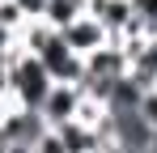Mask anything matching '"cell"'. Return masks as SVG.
I'll use <instances>...</instances> for the list:
<instances>
[{"label":"cell","mask_w":157,"mask_h":153,"mask_svg":"<svg viewBox=\"0 0 157 153\" xmlns=\"http://www.w3.org/2000/svg\"><path fill=\"white\" fill-rule=\"evenodd\" d=\"M51 73L43 68L38 55H30L26 47L17 51V60L9 64V102L21 106V111H43V102L51 94Z\"/></svg>","instance_id":"6da1fadb"},{"label":"cell","mask_w":157,"mask_h":153,"mask_svg":"<svg viewBox=\"0 0 157 153\" xmlns=\"http://www.w3.org/2000/svg\"><path fill=\"white\" fill-rule=\"evenodd\" d=\"M47 132H51V128H47V119H43L38 111H21V106H13L9 119L0 124V140H4L9 149H34Z\"/></svg>","instance_id":"7a4b0ae2"},{"label":"cell","mask_w":157,"mask_h":153,"mask_svg":"<svg viewBox=\"0 0 157 153\" xmlns=\"http://www.w3.org/2000/svg\"><path fill=\"white\" fill-rule=\"evenodd\" d=\"M123 55H128V76L140 85V89H157V38L144 34V38H128L119 43Z\"/></svg>","instance_id":"3957f363"},{"label":"cell","mask_w":157,"mask_h":153,"mask_svg":"<svg viewBox=\"0 0 157 153\" xmlns=\"http://www.w3.org/2000/svg\"><path fill=\"white\" fill-rule=\"evenodd\" d=\"M81 102H85L81 85H51V94H47V102H43L38 115L47 119V128H68V124H77Z\"/></svg>","instance_id":"277c9868"},{"label":"cell","mask_w":157,"mask_h":153,"mask_svg":"<svg viewBox=\"0 0 157 153\" xmlns=\"http://www.w3.org/2000/svg\"><path fill=\"white\" fill-rule=\"evenodd\" d=\"M85 13H89V17H98V22L106 26L110 43H119L132 26H136V9H132V0H89V9H85Z\"/></svg>","instance_id":"5b68a950"},{"label":"cell","mask_w":157,"mask_h":153,"mask_svg":"<svg viewBox=\"0 0 157 153\" xmlns=\"http://www.w3.org/2000/svg\"><path fill=\"white\" fill-rule=\"evenodd\" d=\"M64 43L77 51L81 60H89L94 51H102L106 43H110V34H106V26L98 22V17H89V13H85V17H77V22L64 30Z\"/></svg>","instance_id":"8992f818"},{"label":"cell","mask_w":157,"mask_h":153,"mask_svg":"<svg viewBox=\"0 0 157 153\" xmlns=\"http://www.w3.org/2000/svg\"><path fill=\"white\" fill-rule=\"evenodd\" d=\"M85 9H89V0H47L38 22H47L51 30H59V34H64L77 17H85Z\"/></svg>","instance_id":"52a82bcc"},{"label":"cell","mask_w":157,"mask_h":153,"mask_svg":"<svg viewBox=\"0 0 157 153\" xmlns=\"http://www.w3.org/2000/svg\"><path fill=\"white\" fill-rule=\"evenodd\" d=\"M30 22H34V17H30L17 0H0V26H4V30H13V34L21 38V30H26Z\"/></svg>","instance_id":"ba28073f"},{"label":"cell","mask_w":157,"mask_h":153,"mask_svg":"<svg viewBox=\"0 0 157 153\" xmlns=\"http://www.w3.org/2000/svg\"><path fill=\"white\" fill-rule=\"evenodd\" d=\"M132 9H136V22L149 34H157V0H132Z\"/></svg>","instance_id":"9c48e42d"},{"label":"cell","mask_w":157,"mask_h":153,"mask_svg":"<svg viewBox=\"0 0 157 153\" xmlns=\"http://www.w3.org/2000/svg\"><path fill=\"white\" fill-rule=\"evenodd\" d=\"M140 119L157 132V89H144V98H140Z\"/></svg>","instance_id":"30bf717a"},{"label":"cell","mask_w":157,"mask_h":153,"mask_svg":"<svg viewBox=\"0 0 157 153\" xmlns=\"http://www.w3.org/2000/svg\"><path fill=\"white\" fill-rule=\"evenodd\" d=\"M34 153H68L64 149V140H59V132H47V136H43V140H38V145H34Z\"/></svg>","instance_id":"8fae6325"},{"label":"cell","mask_w":157,"mask_h":153,"mask_svg":"<svg viewBox=\"0 0 157 153\" xmlns=\"http://www.w3.org/2000/svg\"><path fill=\"white\" fill-rule=\"evenodd\" d=\"M17 47H21V38H17L13 30H4V26H0V55H13Z\"/></svg>","instance_id":"7c38bea8"},{"label":"cell","mask_w":157,"mask_h":153,"mask_svg":"<svg viewBox=\"0 0 157 153\" xmlns=\"http://www.w3.org/2000/svg\"><path fill=\"white\" fill-rule=\"evenodd\" d=\"M9 153H34V149H9Z\"/></svg>","instance_id":"4fadbf2b"},{"label":"cell","mask_w":157,"mask_h":153,"mask_svg":"<svg viewBox=\"0 0 157 153\" xmlns=\"http://www.w3.org/2000/svg\"><path fill=\"white\" fill-rule=\"evenodd\" d=\"M0 153H9V145H4V140H0Z\"/></svg>","instance_id":"5bb4252c"}]
</instances>
